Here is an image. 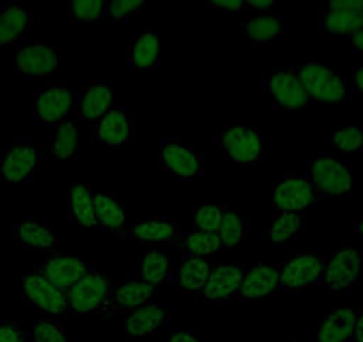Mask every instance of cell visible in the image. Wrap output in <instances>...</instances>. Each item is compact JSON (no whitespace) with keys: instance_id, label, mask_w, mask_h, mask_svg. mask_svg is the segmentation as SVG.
Here are the masks:
<instances>
[{"instance_id":"obj_1","label":"cell","mask_w":363,"mask_h":342,"mask_svg":"<svg viewBox=\"0 0 363 342\" xmlns=\"http://www.w3.org/2000/svg\"><path fill=\"white\" fill-rule=\"evenodd\" d=\"M292 70L301 80L312 104H344L351 99L349 82L330 61L301 57Z\"/></svg>"},{"instance_id":"obj_2","label":"cell","mask_w":363,"mask_h":342,"mask_svg":"<svg viewBox=\"0 0 363 342\" xmlns=\"http://www.w3.org/2000/svg\"><path fill=\"white\" fill-rule=\"evenodd\" d=\"M159 160L162 170L177 182H196L205 173L203 150L186 145L180 139H160Z\"/></svg>"},{"instance_id":"obj_3","label":"cell","mask_w":363,"mask_h":342,"mask_svg":"<svg viewBox=\"0 0 363 342\" xmlns=\"http://www.w3.org/2000/svg\"><path fill=\"white\" fill-rule=\"evenodd\" d=\"M262 93L280 114L298 113L312 104L294 70L277 68L262 79Z\"/></svg>"},{"instance_id":"obj_4","label":"cell","mask_w":363,"mask_h":342,"mask_svg":"<svg viewBox=\"0 0 363 342\" xmlns=\"http://www.w3.org/2000/svg\"><path fill=\"white\" fill-rule=\"evenodd\" d=\"M306 175L320 197L338 198L352 187V166L333 153H319L306 166Z\"/></svg>"},{"instance_id":"obj_5","label":"cell","mask_w":363,"mask_h":342,"mask_svg":"<svg viewBox=\"0 0 363 342\" xmlns=\"http://www.w3.org/2000/svg\"><path fill=\"white\" fill-rule=\"evenodd\" d=\"M326 263L310 251L291 255L280 270L277 294H299L310 287L324 284Z\"/></svg>"},{"instance_id":"obj_6","label":"cell","mask_w":363,"mask_h":342,"mask_svg":"<svg viewBox=\"0 0 363 342\" xmlns=\"http://www.w3.org/2000/svg\"><path fill=\"white\" fill-rule=\"evenodd\" d=\"M323 200L306 173H287L272 189V212L274 218L289 212H305Z\"/></svg>"},{"instance_id":"obj_7","label":"cell","mask_w":363,"mask_h":342,"mask_svg":"<svg viewBox=\"0 0 363 342\" xmlns=\"http://www.w3.org/2000/svg\"><path fill=\"white\" fill-rule=\"evenodd\" d=\"M77 92L68 84L50 82L34 96V121L41 127H59L75 111Z\"/></svg>"},{"instance_id":"obj_8","label":"cell","mask_w":363,"mask_h":342,"mask_svg":"<svg viewBox=\"0 0 363 342\" xmlns=\"http://www.w3.org/2000/svg\"><path fill=\"white\" fill-rule=\"evenodd\" d=\"M218 146L235 166H255L262 159V132L251 125H226L218 132Z\"/></svg>"},{"instance_id":"obj_9","label":"cell","mask_w":363,"mask_h":342,"mask_svg":"<svg viewBox=\"0 0 363 342\" xmlns=\"http://www.w3.org/2000/svg\"><path fill=\"white\" fill-rule=\"evenodd\" d=\"M62 57L45 41H33L18 47L11 61V72L27 80H45L57 75Z\"/></svg>"},{"instance_id":"obj_10","label":"cell","mask_w":363,"mask_h":342,"mask_svg":"<svg viewBox=\"0 0 363 342\" xmlns=\"http://www.w3.org/2000/svg\"><path fill=\"white\" fill-rule=\"evenodd\" d=\"M45 160V153L30 141H13L0 152V179L9 184L29 182Z\"/></svg>"},{"instance_id":"obj_11","label":"cell","mask_w":363,"mask_h":342,"mask_svg":"<svg viewBox=\"0 0 363 342\" xmlns=\"http://www.w3.org/2000/svg\"><path fill=\"white\" fill-rule=\"evenodd\" d=\"M111 284H113V280L96 270H93L82 280L77 282L72 289L66 291L69 316L89 317L93 314H100L107 294L113 289Z\"/></svg>"},{"instance_id":"obj_12","label":"cell","mask_w":363,"mask_h":342,"mask_svg":"<svg viewBox=\"0 0 363 342\" xmlns=\"http://www.w3.org/2000/svg\"><path fill=\"white\" fill-rule=\"evenodd\" d=\"M95 267L75 253H48L34 266V273L66 294L77 282L82 280Z\"/></svg>"},{"instance_id":"obj_13","label":"cell","mask_w":363,"mask_h":342,"mask_svg":"<svg viewBox=\"0 0 363 342\" xmlns=\"http://www.w3.org/2000/svg\"><path fill=\"white\" fill-rule=\"evenodd\" d=\"M134 118L121 104L111 107L96 123L91 125L93 143H99V145L111 150L125 148V146L130 145L132 139H134Z\"/></svg>"},{"instance_id":"obj_14","label":"cell","mask_w":363,"mask_h":342,"mask_svg":"<svg viewBox=\"0 0 363 342\" xmlns=\"http://www.w3.org/2000/svg\"><path fill=\"white\" fill-rule=\"evenodd\" d=\"M363 253L358 248L344 246L333 251L326 263L324 284L330 292H351L362 278Z\"/></svg>"},{"instance_id":"obj_15","label":"cell","mask_w":363,"mask_h":342,"mask_svg":"<svg viewBox=\"0 0 363 342\" xmlns=\"http://www.w3.org/2000/svg\"><path fill=\"white\" fill-rule=\"evenodd\" d=\"M363 29V0H333L319 9V33L352 38Z\"/></svg>"},{"instance_id":"obj_16","label":"cell","mask_w":363,"mask_h":342,"mask_svg":"<svg viewBox=\"0 0 363 342\" xmlns=\"http://www.w3.org/2000/svg\"><path fill=\"white\" fill-rule=\"evenodd\" d=\"M20 284H22V292L26 302L33 305L36 310L43 312L45 317L69 316L65 292L48 284L40 275H36L34 271L29 275H23L20 278Z\"/></svg>"},{"instance_id":"obj_17","label":"cell","mask_w":363,"mask_h":342,"mask_svg":"<svg viewBox=\"0 0 363 342\" xmlns=\"http://www.w3.org/2000/svg\"><path fill=\"white\" fill-rule=\"evenodd\" d=\"M153 292H155V287L145 284L139 278H127L120 287L111 289L100 310V316L107 319L116 314H132L134 310L152 303Z\"/></svg>"},{"instance_id":"obj_18","label":"cell","mask_w":363,"mask_h":342,"mask_svg":"<svg viewBox=\"0 0 363 342\" xmlns=\"http://www.w3.org/2000/svg\"><path fill=\"white\" fill-rule=\"evenodd\" d=\"M114 84L107 80H95L77 92L75 120L80 123L93 125L113 107Z\"/></svg>"},{"instance_id":"obj_19","label":"cell","mask_w":363,"mask_h":342,"mask_svg":"<svg viewBox=\"0 0 363 342\" xmlns=\"http://www.w3.org/2000/svg\"><path fill=\"white\" fill-rule=\"evenodd\" d=\"M244 267L240 264L225 263L212 267V273L208 277L201 298L208 305H223L237 299L244 280Z\"/></svg>"},{"instance_id":"obj_20","label":"cell","mask_w":363,"mask_h":342,"mask_svg":"<svg viewBox=\"0 0 363 342\" xmlns=\"http://www.w3.org/2000/svg\"><path fill=\"white\" fill-rule=\"evenodd\" d=\"M184 228L180 223L164 216L138 219L128 230H123L118 237L127 241H135L143 244H177Z\"/></svg>"},{"instance_id":"obj_21","label":"cell","mask_w":363,"mask_h":342,"mask_svg":"<svg viewBox=\"0 0 363 342\" xmlns=\"http://www.w3.org/2000/svg\"><path fill=\"white\" fill-rule=\"evenodd\" d=\"M280 270L281 266L274 263H260L251 266L244 273L242 287H240L237 299L239 302H258V299L277 294Z\"/></svg>"},{"instance_id":"obj_22","label":"cell","mask_w":363,"mask_h":342,"mask_svg":"<svg viewBox=\"0 0 363 342\" xmlns=\"http://www.w3.org/2000/svg\"><path fill=\"white\" fill-rule=\"evenodd\" d=\"M34 13L20 2L0 4V47H15L34 26Z\"/></svg>"},{"instance_id":"obj_23","label":"cell","mask_w":363,"mask_h":342,"mask_svg":"<svg viewBox=\"0 0 363 342\" xmlns=\"http://www.w3.org/2000/svg\"><path fill=\"white\" fill-rule=\"evenodd\" d=\"M166 324H169V310L152 302L128 314L123 333L128 341H139L162 330Z\"/></svg>"},{"instance_id":"obj_24","label":"cell","mask_w":363,"mask_h":342,"mask_svg":"<svg viewBox=\"0 0 363 342\" xmlns=\"http://www.w3.org/2000/svg\"><path fill=\"white\" fill-rule=\"evenodd\" d=\"M11 236L16 243L33 251H48L57 244V232L43 219H22L11 228Z\"/></svg>"},{"instance_id":"obj_25","label":"cell","mask_w":363,"mask_h":342,"mask_svg":"<svg viewBox=\"0 0 363 342\" xmlns=\"http://www.w3.org/2000/svg\"><path fill=\"white\" fill-rule=\"evenodd\" d=\"M80 153L79 121L68 118L47 139V157L52 160H75Z\"/></svg>"},{"instance_id":"obj_26","label":"cell","mask_w":363,"mask_h":342,"mask_svg":"<svg viewBox=\"0 0 363 342\" xmlns=\"http://www.w3.org/2000/svg\"><path fill=\"white\" fill-rule=\"evenodd\" d=\"M358 312L335 309L320 319L317 342H354V326Z\"/></svg>"},{"instance_id":"obj_27","label":"cell","mask_w":363,"mask_h":342,"mask_svg":"<svg viewBox=\"0 0 363 342\" xmlns=\"http://www.w3.org/2000/svg\"><path fill=\"white\" fill-rule=\"evenodd\" d=\"M212 264L208 259H186L173 273V282L182 292L198 296L203 292L208 277L212 273Z\"/></svg>"},{"instance_id":"obj_28","label":"cell","mask_w":363,"mask_h":342,"mask_svg":"<svg viewBox=\"0 0 363 342\" xmlns=\"http://www.w3.org/2000/svg\"><path fill=\"white\" fill-rule=\"evenodd\" d=\"M240 31L251 45H269L285 33V16L281 13H271V15L255 16L240 26Z\"/></svg>"},{"instance_id":"obj_29","label":"cell","mask_w":363,"mask_h":342,"mask_svg":"<svg viewBox=\"0 0 363 342\" xmlns=\"http://www.w3.org/2000/svg\"><path fill=\"white\" fill-rule=\"evenodd\" d=\"M173 263L167 257V253L160 250L148 251L138 257V273L134 275L145 284L152 285V287H159V285L166 284L173 278Z\"/></svg>"},{"instance_id":"obj_30","label":"cell","mask_w":363,"mask_h":342,"mask_svg":"<svg viewBox=\"0 0 363 342\" xmlns=\"http://www.w3.org/2000/svg\"><path fill=\"white\" fill-rule=\"evenodd\" d=\"M159 34L155 31H146L128 45L125 50V59L128 68L132 70H152L159 66Z\"/></svg>"},{"instance_id":"obj_31","label":"cell","mask_w":363,"mask_h":342,"mask_svg":"<svg viewBox=\"0 0 363 342\" xmlns=\"http://www.w3.org/2000/svg\"><path fill=\"white\" fill-rule=\"evenodd\" d=\"M95 193H91V189L82 184H73L68 194V212L69 219L75 223L77 226H84V228H99V219H96L95 211V200H93Z\"/></svg>"},{"instance_id":"obj_32","label":"cell","mask_w":363,"mask_h":342,"mask_svg":"<svg viewBox=\"0 0 363 342\" xmlns=\"http://www.w3.org/2000/svg\"><path fill=\"white\" fill-rule=\"evenodd\" d=\"M93 200H95L96 219H99L100 228L120 236L125 225V207L120 198L113 197V194L96 193Z\"/></svg>"},{"instance_id":"obj_33","label":"cell","mask_w":363,"mask_h":342,"mask_svg":"<svg viewBox=\"0 0 363 342\" xmlns=\"http://www.w3.org/2000/svg\"><path fill=\"white\" fill-rule=\"evenodd\" d=\"M177 246L186 255V259H207L219 250V239L216 233L201 230H184Z\"/></svg>"},{"instance_id":"obj_34","label":"cell","mask_w":363,"mask_h":342,"mask_svg":"<svg viewBox=\"0 0 363 342\" xmlns=\"http://www.w3.org/2000/svg\"><path fill=\"white\" fill-rule=\"evenodd\" d=\"M247 232H250L247 219L244 216H240L237 211H233V209H226V214L223 218L221 226L218 228L216 236L219 239V246L223 250L230 251L237 250L246 241Z\"/></svg>"},{"instance_id":"obj_35","label":"cell","mask_w":363,"mask_h":342,"mask_svg":"<svg viewBox=\"0 0 363 342\" xmlns=\"http://www.w3.org/2000/svg\"><path fill=\"white\" fill-rule=\"evenodd\" d=\"M306 228V214L305 212H289L274 218L267 237L274 246H285L291 239H294L298 233L305 232Z\"/></svg>"},{"instance_id":"obj_36","label":"cell","mask_w":363,"mask_h":342,"mask_svg":"<svg viewBox=\"0 0 363 342\" xmlns=\"http://www.w3.org/2000/svg\"><path fill=\"white\" fill-rule=\"evenodd\" d=\"M330 145L337 152L349 157H358L363 152V127L359 125H340L330 131Z\"/></svg>"},{"instance_id":"obj_37","label":"cell","mask_w":363,"mask_h":342,"mask_svg":"<svg viewBox=\"0 0 363 342\" xmlns=\"http://www.w3.org/2000/svg\"><path fill=\"white\" fill-rule=\"evenodd\" d=\"M106 9V0H73L68 6V18L72 23L104 22Z\"/></svg>"},{"instance_id":"obj_38","label":"cell","mask_w":363,"mask_h":342,"mask_svg":"<svg viewBox=\"0 0 363 342\" xmlns=\"http://www.w3.org/2000/svg\"><path fill=\"white\" fill-rule=\"evenodd\" d=\"M29 342H69V337L57 317H41L30 328Z\"/></svg>"},{"instance_id":"obj_39","label":"cell","mask_w":363,"mask_h":342,"mask_svg":"<svg viewBox=\"0 0 363 342\" xmlns=\"http://www.w3.org/2000/svg\"><path fill=\"white\" fill-rule=\"evenodd\" d=\"M226 214V207L223 205H200L193 211V225L194 230H201V232L216 233L221 226L223 218Z\"/></svg>"},{"instance_id":"obj_40","label":"cell","mask_w":363,"mask_h":342,"mask_svg":"<svg viewBox=\"0 0 363 342\" xmlns=\"http://www.w3.org/2000/svg\"><path fill=\"white\" fill-rule=\"evenodd\" d=\"M146 9H148V4L143 2V0H116V2H107L104 22H128V20L135 18L139 13L146 11Z\"/></svg>"},{"instance_id":"obj_41","label":"cell","mask_w":363,"mask_h":342,"mask_svg":"<svg viewBox=\"0 0 363 342\" xmlns=\"http://www.w3.org/2000/svg\"><path fill=\"white\" fill-rule=\"evenodd\" d=\"M0 342H26V333L15 321L0 323Z\"/></svg>"},{"instance_id":"obj_42","label":"cell","mask_w":363,"mask_h":342,"mask_svg":"<svg viewBox=\"0 0 363 342\" xmlns=\"http://www.w3.org/2000/svg\"><path fill=\"white\" fill-rule=\"evenodd\" d=\"M274 2L272 0H246L244 2V11L253 13V15H271L274 9Z\"/></svg>"},{"instance_id":"obj_43","label":"cell","mask_w":363,"mask_h":342,"mask_svg":"<svg viewBox=\"0 0 363 342\" xmlns=\"http://www.w3.org/2000/svg\"><path fill=\"white\" fill-rule=\"evenodd\" d=\"M207 9L211 11H244L242 0H216L207 2Z\"/></svg>"},{"instance_id":"obj_44","label":"cell","mask_w":363,"mask_h":342,"mask_svg":"<svg viewBox=\"0 0 363 342\" xmlns=\"http://www.w3.org/2000/svg\"><path fill=\"white\" fill-rule=\"evenodd\" d=\"M349 89H351V93L363 99V65L352 70L351 79H349Z\"/></svg>"},{"instance_id":"obj_45","label":"cell","mask_w":363,"mask_h":342,"mask_svg":"<svg viewBox=\"0 0 363 342\" xmlns=\"http://www.w3.org/2000/svg\"><path fill=\"white\" fill-rule=\"evenodd\" d=\"M169 342H203V338L194 331H177Z\"/></svg>"},{"instance_id":"obj_46","label":"cell","mask_w":363,"mask_h":342,"mask_svg":"<svg viewBox=\"0 0 363 342\" xmlns=\"http://www.w3.org/2000/svg\"><path fill=\"white\" fill-rule=\"evenodd\" d=\"M351 45H352V52H354V54L363 55V29L351 38Z\"/></svg>"},{"instance_id":"obj_47","label":"cell","mask_w":363,"mask_h":342,"mask_svg":"<svg viewBox=\"0 0 363 342\" xmlns=\"http://www.w3.org/2000/svg\"><path fill=\"white\" fill-rule=\"evenodd\" d=\"M354 342H363V312H359L358 316H356Z\"/></svg>"},{"instance_id":"obj_48","label":"cell","mask_w":363,"mask_h":342,"mask_svg":"<svg viewBox=\"0 0 363 342\" xmlns=\"http://www.w3.org/2000/svg\"><path fill=\"white\" fill-rule=\"evenodd\" d=\"M354 232H356V236H358V239L362 241V243H363V216H362V218L356 219Z\"/></svg>"}]
</instances>
